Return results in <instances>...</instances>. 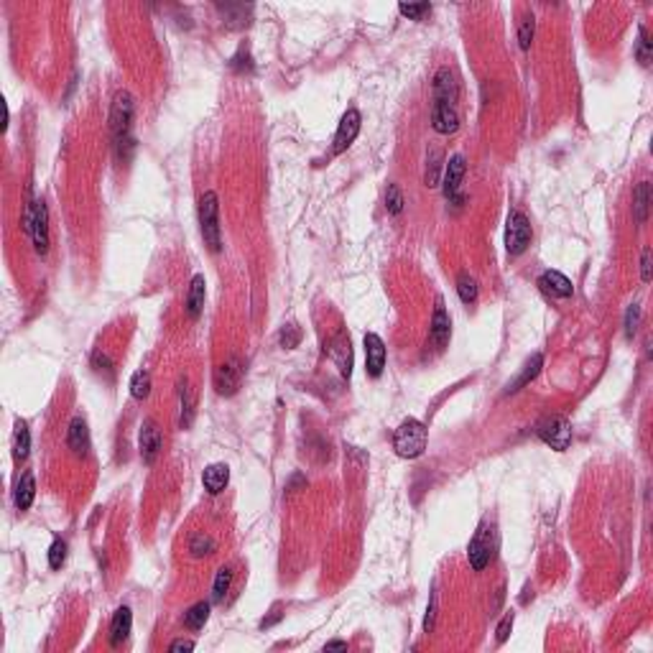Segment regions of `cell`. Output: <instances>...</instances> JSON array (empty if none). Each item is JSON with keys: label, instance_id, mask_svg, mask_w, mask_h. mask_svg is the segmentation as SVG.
Here are the masks:
<instances>
[{"label": "cell", "instance_id": "1", "mask_svg": "<svg viewBox=\"0 0 653 653\" xmlns=\"http://www.w3.org/2000/svg\"><path fill=\"white\" fill-rule=\"evenodd\" d=\"M133 98L128 92H117L115 100H113V110H110V130H113V146L117 151V159L128 161L130 151H133Z\"/></svg>", "mask_w": 653, "mask_h": 653}, {"label": "cell", "instance_id": "2", "mask_svg": "<svg viewBox=\"0 0 653 653\" xmlns=\"http://www.w3.org/2000/svg\"><path fill=\"white\" fill-rule=\"evenodd\" d=\"M427 427H424L419 419H406L401 427L393 434V449H396L398 457L403 459H414L419 454H424L427 449Z\"/></svg>", "mask_w": 653, "mask_h": 653}, {"label": "cell", "instance_id": "3", "mask_svg": "<svg viewBox=\"0 0 653 653\" xmlns=\"http://www.w3.org/2000/svg\"><path fill=\"white\" fill-rule=\"evenodd\" d=\"M199 230L204 245L209 251L217 253L222 248L220 240V204H217V194L214 192H204L199 199Z\"/></svg>", "mask_w": 653, "mask_h": 653}, {"label": "cell", "instance_id": "4", "mask_svg": "<svg viewBox=\"0 0 653 653\" xmlns=\"http://www.w3.org/2000/svg\"><path fill=\"white\" fill-rule=\"evenodd\" d=\"M23 227L33 240L38 256H46L49 253V209H46L43 199L31 202L28 212L23 217Z\"/></svg>", "mask_w": 653, "mask_h": 653}, {"label": "cell", "instance_id": "5", "mask_svg": "<svg viewBox=\"0 0 653 653\" xmlns=\"http://www.w3.org/2000/svg\"><path fill=\"white\" fill-rule=\"evenodd\" d=\"M495 549H498V536H495V528L488 523H480V528L472 536L470 546H467V559H470V567L475 572H483L490 562H493Z\"/></svg>", "mask_w": 653, "mask_h": 653}, {"label": "cell", "instance_id": "6", "mask_svg": "<svg viewBox=\"0 0 653 653\" xmlns=\"http://www.w3.org/2000/svg\"><path fill=\"white\" fill-rule=\"evenodd\" d=\"M531 222L521 209H513L506 222V251L508 256H521L531 243Z\"/></svg>", "mask_w": 653, "mask_h": 653}, {"label": "cell", "instance_id": "7", "mask_svg": "<svg viewBox=\"0 0 653 653\" xmlns=\"http://www.w3.org/2000/svg\"><path fill=\"white\" fill-rule=\"evenodd\" d=\"M536 432L551 449H556V452H564V449L572 444V424H569L564 416H546V419L536 427Z\"/></svg>", "mask_w": 653, "mask_h": 653}, {"label": "cell", "instance_id": "8", "mask_svg": "<svg viewBox=\"0 0 653 653\" xmlns=\"http://www.w3.org/2000/svg\"><path fill=\"white\" fill-rule=\"evenodd\" d=\"M360 125H362L360 113L355 110V108H350V110L342 115L340 125H337L335 143H332V153H335V156L342 151H348V148L352 146V141L357 138V133H360Z\"/></svg>", "mask_w": 653, "mask_h": 653}, {"label": "cell", "instance_id": "9", "mask_svg": "<svg viewBox=\"0 0 653 653\" xmlns=\"http://www.w3.org/2000/svg\"><path fill=\"white\" fill-rule=\"evenodd\" d=\"M462 179H464V156L457 153V156H452V159L446 161V169H444V197H446V202H452L457 207L464 202V197L459 194Z\"/></svg>", "mask_w": 653, "mask_h": 653}, {"label": "cell", "instance_id": "10", "mask_svg": "<svg viewBox=\"0 0 653 653\" xmlns=\"http://www.w3.org/2000/svg\"><path fill=\"white\" fill-rule=\"evenodd\" d=\"M459 98V85L457 77L449 67H442L434 77V105H449L454 108Z\"/></svg>", "mask_w": 653, "mask_h": 653}, {"label": "cell", "instance_id": "11", "mask_svg": "<svg viewBox=\"0 0 653 653\" xmlns=\"http://www.w3.org/2000/svg\"><path fill=\"white\" fill-rule=\"evenodd\" d=\"M240 378H243V367H240L238 357H230L214 372V388L220 396H232L240 388Z\"/></svg>", "mask_w": 653, "mask_h": 653}, {"label": "cell", "instance_id": "12", "mask_svg": "<svg viewBox=\"0 0 653 653\" xmlns=\"http://www.w3.org/2000/svg\"><path fill=\"white\" fill-rule=\"evenodd\" d=\"M138 446H141V457L146 464H153L159 457L161 446H164V437H161V429L156 427V422H143L141 434H138Z\"/></svg>", "mask_w": 653, "mask_h": 653}, {"label": "cell", "instance_id": "13", "mask_svg": "<svg viewBox=\"0 0 653 653\" xmlns=\"http://www.w3.org/2000/svg\"><path fill=\"white\" fill-rule=\"evenodd\" d=\"M449 335H452V322L444 309V299H437V309L432 317V330H429V340L437 345V350H444L449 345Z\"/></svg>", "mask_w": 653, "mask_h": 653}, {"label": "cell", "instance_id": "14", "mask_svg": "<svg viewBox=\"0 0 653 653\" xmlns=\"http://www.w3.org/2000/svg\"><path fill=\"white\" fill-rule=\"evenodd\" d=\"M385 367V345L375 332L365 335V370L370 378H380Z\"/></svg>", "mask_w": 653, "mask_h": 653}, {"label": "cell", "instance_id": "15", "mask_svg": "<svg viewBox=\"0 0 653 653\" xmlns=\"http://www.w3.org/2000/svg\"><path fill=\"white\" fill-rule=\"evenodd\" d=\"M67 444L77 457H85L90 452V429H87L85 416H74L72 424H69V434H67Z\"/></svg>", "mask_w": 653, "mask_h": 653}, {"label": "cell", "instance_id": "16", "mask_svg": "<svg viewBox=\"0 0 653 653\" xmlns=\"http://www.w3.org/2000/svg\"><path fill=\"white\" fill-rule=\"evenodd\" d=\"M330 355H332V360L337 362V367H340L342 375L350 378V372H352V345H350V337L345 335V332H337L335 335Z\"/></svg>", "mask_w": 653, "mask_h": 653}, {"label": "cell", "instance_id": "17", "mask_svg": "<svg viewBox=\"0 0 653 653\" xmlns=\"http://www.w3.org/2000/svg\"><path fill=\"white\" fill-rule=\"evenodd\" d=\"M130 628H133V612H130L128 605H122V607H117L110 620V646L117 648L120 643L128 641Z\"/></svg>", "mask_w": 653, "mask_h": 653}, {"label": "cell", "instance_id": "18", "mask_svg": "<svg viewBox=\"0 0 653 653\" xmlns=\"http://www.w3.org/2000/svg\"><path fill=\"white\" fill-rule=\"evenodd\" d=\"M202 483H204V490H207L209 495L222 493V490L227 488V483H230V467L222 462L209 464V467H204V472H202Z\"/></svg>", "mask_w": 653, "mask_h": 653}, {"label": "cell", "instance_id": "19", "mask_svg": "<svg viewBox=\"0 0 653 653\" xmlns=\"http://www.w3.org/2000/svg\"><path fill=\"white\" fill-rule=\"evenodd\" d=\"M538 286H541V291L551 293V296H559V299H567V296L574 293L572 281H569L567 276L559 273V271H546V273H541Z\"/></svg>", "mask_w": 653, "mask_h": 653}, {"label": "cell", "instance_id": "20", "mask_svg": "<svg viewBox=\"0 0 653 653\" xmlns=\"http://www.w3.org/2000/svg\"><path fill=\"white\" fill-rule=\"evenodd\" d=\"M432 128L442 135H449L459 128V115L449 105H434L432 108Z\"/></svg>", "mask_w": 653, "mask_h": 653}, {"label": "cell", "instance_id": "21", "mask_svg": "<svg viewBox=\"0 0 653 653\" xmlns=\"http://www.w3.org/2000/svg\"><path fill=\"white\" fill-rule=\"evenodd\" d=\"M13 498H16V508H19V511H28L31 508V503L36 498V480H33L31 472H23V475L19 477Z\"/></svg>", "mask_w": 653, "mask_h": 653}, {"label": "cell", "instance_id": "22", "mask_svg": "<svg viewBox=\"0 0 653 653\" xmlns=\"http://www.w3.org/2000/svg\"><path fill=\"white\" fill-rule=\"evenodd\" d=\"M204 293H207V281H204V276L197 273L194 278H192V286H189V296H187V312H189V317H199L202 314V306H204Z\"/></svg>", "mask_w": 653, "mask_h": 653}, {"label": "cell", "instance_id": "23", "mask_svg": "<svg viewBox=\"0 0 653 653\" xmlns=\"http://www.w3.org/2000/svg\"><path fill=\"white\" fill-rule=\"evenodd\" d=\"M648 209H651V184L641 182L635 187V194H633V217L638 225H646Z\"/></svg>", "mask_w": 653, "mask_h": 653}, {"label": "cell", "instance_id": "24", "mask_svg": "<svg viewBox=\"0 0 653 653\" xmlns=\"http://www.w3.org/2000/svg\"><path fill=\"white\" fill-rule=\"evenodd\" d=\"M541 365H543V355H541V352H536V355H533V357H531V360H528V362H526V365H523V370H521V375H518V378H516L511 385H508V393H516V391H521L523 385H528V383H531V380L538 375V370H541Z\"/></svg>", "mask_w": 653, "mask_h": 653}, {"label": "cell", "instance_id": "25", "mask_svg": "<svg viewBox=\"0 0 653 653\" xmlns=\"http://www.w3.org/2000/svg\"><path fill=\"white\" fill-rule=\"evenodd\" d=\"M31 452V432L23 422H16V432H13V457L16 462H23Z\"/></svg>", "mask_w": 653, "mask_h": 653}, {"label": "cell", "instance_id": "26", "mask_svg": "<svg viewBox=\"0 0 653 653\" xmlns=\"http://www.w3.org/2000/svg\"><path fill=\"white\" fill-rule=\"evenodd\" d=\"M209 620V602H197V605H192L189 610L184 612V625L187 628H192V630H199V628H204V623Z\"/></svg>", "mask_w": 653, "mask_h": 653}, {"label": "cell", "instance_id": "27", "mask_svg": "<svg viewBox=\"0 0 653 653\" xmlns=\"http://www.w3.org/2000/svg\"><path fill=\"white\" fill-rule=\"evenodd\" d=\"M192 419H194V396H192V388L187 383V378L182 380V416H179V427L189 429Z\"/></svg>", "mask_w": 653, "mask_h": 653}, {"label": "cell", "instance_id": "28", "mask_svg": "<svg viewBox=\"0 0 653 653\" xmlns=\"http://www.w3.org/2000/svg\"><path fill=\"white\" fill-rule=\"evenodd\" d=\"M439 174H442V151L432 148L427 159V174H424V184L427 187H439Z\"/></svg>", "mask_w": 653, "mask_h": 653}, {"label": "cell", "instance_id": "29", "mask_svg": "<svg viewBox=\"0 0 653 653\" xmlns=\"http://www.w3.org/2000/svg\"><path fill=\"white\" fill-rule=\"evenodd\" d=\"M457 293H459V299H462V304H467V306L477 301V281L470 273L457 276Z\"/></svg>", "mask_w": 653, "mask_h": 653}, {"label": "cell", "instance_id": "30", "mask_svg": "<svg viewBox=\"0 0 653 653\" xmlns=\"http://www.w3.org/2000/svg\"><path fill=\"white\" fill-rule=\"evenodd\" d=\"M230 585H232V569L230 567H222L217 569V577H214V587H212V600L220 602L227 592H230Z\"/></svg>", "mask_w": 653, "mask_h": 653}, {"label": "cell", "instance_id": "31", "mask_svg": "<svg viewBox=\"0 0 653 653\" xmlns=\"http://www.w3.org/2000/svg\"><path fill=\"white\" fill-rule=\"evenodd\" d=\"M148 393H151V375H148L146 370L133 372V378H130V396L143 401Z\"/></svg>", "mask_w": 653, "mask_h": 653}, {"label": "cell", "instance_id": "32", "mask_svg": "<svg viewBox=\"0 0 653 653\" xmlns=\"http://www.w3.org/2000/svg\"><path fill=\"white\" fill-rule=\"evenodd\" d=\"M67 562V541L64 538H54L49 546V567L61 569Z\"/></svg>", "mask_w": 653, "mask_h": 653}, {"label": "cell", "instance_id": "33", "mask_svg": "<svg viewBox=\"0 0 653 653\" xmlns=\"http://www.w3.org/2000/svg\"><path fill=\"white\" fill-rule=\"evenodd\" d=\"M533 33H536V19H533V13H528L523 21H521L518 26V43L521 49H528L533 41Z\"/></svg>", "mask_w": 653, "mask_h": 653}, {"label": "cell", "instance_id": "34", "mask_svg": "<svg viewBox=\"0 0 653 653\" xmlns=\"http://www.w3.org/2000/svg\"><path fill=\"white\" fill-rule=\"evenodd\" d=\"M635 56H638V61H641L643 67H648L651 64V38H648V31L638 28V43H635Z\"/></svg>", "mask_w": 653, "mask_h": 653}, {"label": "cell", "instance_id": "35", "mask_svg": "<svg viewBox=\"0 0 653 653\" xmlns=\"http://www.w3.org/2000/svg\"><path fill=\"white\" fill-rule=\"evenodd\" d=\"M278 342H281V348H286V350L299 348V342H301V330L296 327V324H286V327L281 330V335H278Z\"/></svg>", "mask_w": 653, "mask_h": 653}, {"label": "cell", "instance_id": "36", "mask_svg": "<svg viewBox=\"0 0 653 653\" xmlns=\"http://www.w3.org/2000/svg\"><path fill=\"white\" fill-rule=\"evenodd\" d=\"M212 549H214V541L207 536V533H197V536H192L189 551H192L194 556H207Z\"/></svg>", "mask_w": 653, "mask_h": 653}, {"label": "cell", "instance_id": "37", "mask_svg": "<svg viewBox=\"0 0 653 653\" xmlns=\"http://www.w3.org/2000/svg\"><path fill=\"white\" fill-rule=\"evenodd\" d=\"M385 209H388L391 214L403 212V194H401V189H398L396 184H391L388 192H385Z\"/></svg>", "mask_w": 653, "mask_h": 653}, {"label": "cell", "instance_id": "38", "mask_svg": "<svg viewBox=\"0 0 653 653\" xmlns=\"http://www.w3.org/2000/svg\"><path fill=\"white\" fill-rule=\"evenodd\" d=\"M398 11H401V16H406V19H414V21H422L427 13H432V6L429 3H403V6H398Z\"/></svg>", "mask_w": 653, "mask_h": 653}, {"label": "cell", "instance_id": "39", "mask_svg": "<svg viewBox=\"0 0 653 653\" xmlns=\"http://www.w3.org/2000/svg\"><path fill=\"white\" fill-rule=\"evenodd\" d=\"M638 324H641V306L630 304L628 312H625V335L633 337L638 332Z\"/></svg>", "mask_w": 653, "mask_h": 653}, {"label": "cell", "instance_id": "40", "mask_svg": "<svg viewBox=\"0 0 653 653\" xmlns=\"http://www.w3.org/2000/svg\"><path fill=\"white\" fill-rule=\"evenodd\" d=\"M513 620H516V615H513V612H508V615L501 620V625H498V630H495V633H498V643H506L508 641V635H511V630H513Z\"/></svg>", "mask_w": 653, "mask_h": 653}, {"label": "cell", "instance_id": "41", "mask_svg": "<svg viewBox=\"0 0 653 653\" xmlns=\"http://www.w3.org/2000/svg\"><path fill=\"white\" fill-rule=\"evenodd\" d=\"M641 281L643 283L651 281V248H648V245L641 253Z\"/></svg>", "mask_w": 653, "mask_h": 653}, {"label": "cell", "instance_id": "42", "mask_svg": "<svg viewBox=\"0 0 653 653\" xmlns=\"http://www.w3.org/2000/svg\"><path fill=\"white\" fill-rule=\"evenodd\" d=\"M434 615H437V592H432V602L427 607V620H424V630L427 633H432L434 628Z\"/></svg>", "mask_w": 653, "mask_h": 653}, {"label": "cell", "instance_id": "43", "mask_svg": "<svg viewBox=\"0 0 653 653\" xmlns=\"http://www.w3.org/2000/svg\"><path fill=\"white\" fill-rule=\"evenodd\" d=\"M92 365L98 367V370H105V372H110V370H113V367H110V360H108V357H105L103 352H95V355H92Z\"/></svg>", "mask_w": 653, "mask_h": 653}, {"label": "cell", "instance_id": "44", "mask_svg": "<svg viewBox=\"0 0 653 653\" xmlns=\"http://www.w3.org/2000/svg\"><path fill=\"white\" fill-rule=\"evenodd\" d=\"M192 648H194V641H184V638H182V641L171 643L169 651H192Z\"/></svg>", "mask_w": 653, "mask_h": 653}, {"label": "cell", "instance_id": "45", "mask_svg": "<svg viewBox=\"0 0 653 653\" xmlns=\"http://www.w3.org/2000/svg\"><path fill=\"white\" fill-rule=\"evenodd\" d=\"M324 648H340V651H345V648H348V643H345V641H330Z\"/></svg>", "mask_w": 653, "mask_h": 653}]
</instances>
